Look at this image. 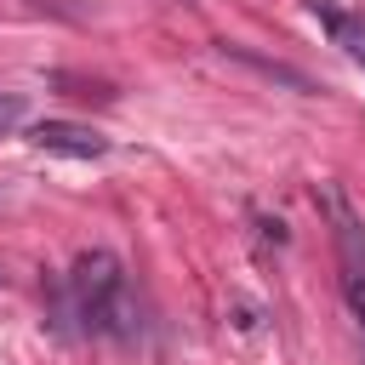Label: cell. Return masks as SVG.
<instances>
[{"mask_svg":"<svg viewBox=\"0 0 365 365\" xmlns=\"http://www.w3.org/2000/svg\"><path fill=\"white\" fill-rule=\"evenodd\" d=\"M0 279H6V268H0Z\"/></svg>","mask_w":365,"mask_h":365,"instance_id":"5b68a950","label":"cell"},{"mask_svg":"<svg viewBox=\"0 0 365 365\" xmlns=\"http://www.w3.org/2000/svg\"><path fill=\"white\" fill-rule=\"evenodd\" d=\"M331 217H336V262H342V297L354 308V319L365 325V228L359 217L331 194Z\"/></svg>","mask_w":365,"mask_h":365,"instance_id":"7a4b0ae2","label":"cell"},{"mask_svg":"<svg viewBox=\"0 0 365 365\" xmlns=\"http://www.w3.org/2000/svg\"><path fill=\"white\" fill-rule=\"evenodd\" d=\"M23 125V97L17 91H0V137H11Z\"/></svg>","mask_w":365,"mask_h":365,"instance_id":"277c9868","label":"cell"},{"mask_svg":"<svg viewBox=\"0 0 365 365\" xmlns=\"http://www.w3.org/2000/svg\"><path fill=\"white\" fill-rule=\"evenodd\" d=\"M68 314H74L86 331H120L125 274H120V257H114V251H86V257L68 268Z\"/></svg>","mask_w":365,"mask_h":365,"instance_id":"6da1fadb","label":"cell"},{"mask_svg":"<svg viewBox=\"0 0 365 365\" xmlns=\"http://www.w3.org/2000/svg\"><path fill=\"white\" fill-rule=\"evenodd\" d=\"M29 143L46 148V154H68V160H103L108 154V143L91 125H74V120H40V125H29Z\"/></svg>","mask_w":365,"mask_h":365,"instance_id":"3957f363","label":"cell"}]
</instances>
